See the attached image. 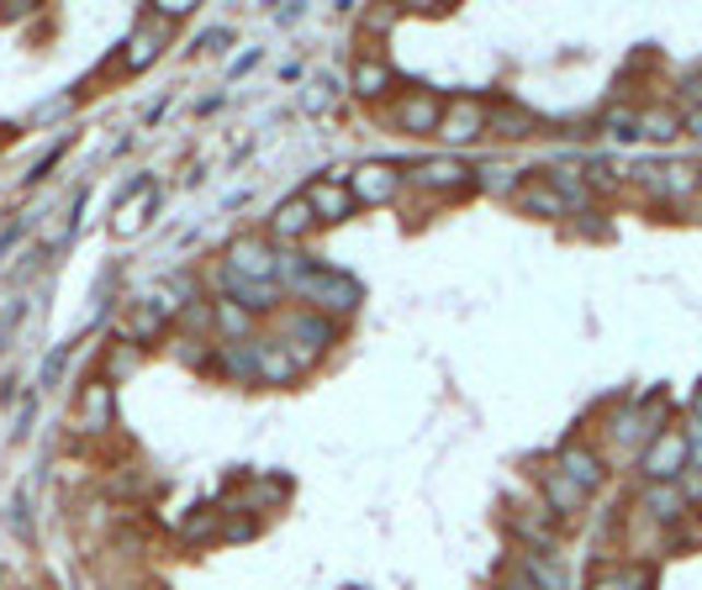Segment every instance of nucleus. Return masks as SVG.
Instances as JSON below:
<instances>
[{
  "label": "nucleus",
  "instance_id": "1",
  "mask_svg": "<svg viewBox=\"0 0 702 590\" xmlns=\"http://www.w3.org/2000/svg\"><path fill=\"white\" fill-rule=\"evenodd\" d=\"M276 285L285 295H296L302 306L323 311V317H354L365 306V285L349 274V269H334L323 259H312L302 248H280V269H276Z\"/></svg>",
  "mask_w": 702,
  "mask_h": 590
},
{
  "label": "nucleus",
  "instance_id": "2",
  "mask_svg": "<svg viewBox=\"0 0 702 590\" xmlns=\"http://www.w3.org/2000/svg\"><path fill=\"white\" fill-rule=\"evenodd\" d=\"M687 464H692V438H687V427H671V422L644 442V453H640L644 485H671V480H681Z\"/></svg>",
  "mask_w": 702,
  "mask_h": 590
},
{
  "label": "nucleus",
  "instance_id": "3",
  "mask_svg": "<svg viewBox=\"0 0 702 590\" xmlns=\"http://www.w3.org/2000/svg\"><path fill=\"white\" fill-rule=\"evenodd\" d=\"M280 338H285V343H291V354L312 369V364L338 343V322L334 317H323V311H312V306H296V311H285V317H280Z\"/></svg>",
  "mask_w": 702,
  "mask_h": 590
},
{
  "label": "nucleus",
  "instance_id": "4",
  "mask_svg": "<svg viewBox=\"0 0 702 590\" xmlns=\"http://www.w3.org/2000/svg\"><path fill=\"white\" fill-rule=\"evenodd\" d=\"M401 190H407V169L391 158H365L349 169V196L354 206H391Z\"/></svg>",
  "mask_w": 702,
  "mask_h": 590
},
{
  "label": "nucleus",
  "instance_id": "5",
  "mask_svg": "<svg viewBox=\"0 0 702 590\" xmlns=\"http://www.w3.org/2000/svg\"><path fill=\"white\" fill-rule=\"evenodd\" d=\"M487 121H491L487 95H455V101H444V117H438L433 138L444 148H470L476 138H487Z\"/></svg>",
  "mask_w": 702,
  "mask_h": 590
},
{
  "label": "nucleus",
  "instance_id": "6",
  "mask_svg": "<svg viewBox=\"0 0 702 590\" xmlns=\"http://www.w3.org/2000/svg\"><path fill=\"white\" fill-rule=\"evenodd\" d=\"M217 269H227V274H238V280H276L280 248L270 243V233H238L222 248V264Z\"/></svg>",
  "mask_w": 702,
  "mask_h": 590
},
{
  "label": "nucleus",
  "instance_id": "7",
  "mask_svg": "<svg viewBox=\"0 0 702 590\" xmlns=\"http://www.w3.org/2000/svg\"><path fill=\"white\" fill-rule=\"evenodd\" d=\"M407 185L433 190V196H465V190H476V164H465L459 153H433L407 169Z\"/></svg>",
  "mask_w": 702,
  "mask_h": 590
},
{
  "label": "nucleus",
  "instance_id": "8",
  "mask_svg": "<svg viewBox=\"0 0 702 590\" xmlns=\"http://www.w3.org/2000/svg\"><path fill=\"white\" fill-rule=\"evenodd\" d=\"M74 427L85 438H106L117 427V385L106 380V375H91V380L80 385V396H74Z\"/></svg>",
  "mask_w": 702,
  "mask_h": 590
},
{
  "label": "nucleus",
  "instance_id": "9",
  "mask_svg": "<svg viewBox=\"0 0 702 590\" xmlns=\"http://www.w3.org/2000/svg\"><path fill=\"white\" fill-rule=\"evenodd\" d=\"M217 295L233 300V306H244L254 322L259 317H280V306H285V291H280L276 280H238L227 269H217Z\"/></svg>",
  "mask_w": 702,
  "mask_h": 590
},
{
  "label": "nucleus",
  "instance_id": "10",
  "mask_svg": "<svg viewBox=\"0 0 702 590\" xmlns=\"http://www.w3.org/2000/svg\"><path fill=\"white\" fill-rule=\"evenodd\" d=\"M169 22H159L153 11H143L138 22H132V32H127L122 43V74H143V69H153V63L164 59V48H169Z\"/></svg>",
  "mask_w": 702,
  "mask_h": 590
},
{
  "label": "nucleus",
  "instance_id": "11",
  "mask_svg": "<svg viewBox=\"0 0 702 590\" xmlns=\"http://www.w3.org/2000/svg\"><path fill=\"white\" fill-rule=\"evenodd\" d=\"M438 117H444V95L438 90H401L391 101V127L407 132V138H433Z\"/></svg>",
  "mask_w": 702,
  "mask_h": 590
},
{
  "label": "nucleus",
  "instance_id": "12",
  "mask_svg": "<svg viewBox=\"0 0 702 590\" xmlns=\"http://www.w3.org/2000/svg\"><path fill=\"white\" fill-rule=\"evenodd\" d=\"M254 364H259V385H276V390H285V385H296L306 375V364L291 354V343L280 332H259L254 338Z\"/></svg>",
  "mask_w": 702,
  "mask_h": 590
},
{
  "label": "nucleus",
  "instance_id": "13",
  "mask_svg": "<svg viewBox=\"0 0 702 590\" xmlns=\"http://www.w3.org/2000/svg\"><path fill=\"white\" fill-rule=\"evenodd\" d=\"M554 470L571 474V480H576L586 496H592V491H602V480H608V464H602V453H597L592 442H581V438H565L560 448H554Z\"/></svg>",
  "mask_w": 702,
  "mask_h": 590
},
{
  "label": "nucleus",
  "instance_id": "14",
  "mask_svg": "<svg viewBox=\"0 0 702 590\" xmlns=\"http://www.w3.org/2000/svg\"><path fill=\"white\" fill-rule=\"evenodd\" d=\"M169 327L175 322L159 311V300H153V295H138V300H127L122 322H117V338H122V343H138V349H153Z\"/></svg>",
  "mask_w": 702,
  "mask_h": 590
},
{
  "label": "nucleus",
  "instance_id": "15",
  "mask_svg": "<svg viewBox=\"0 0 702 590\" xmlns=\"http://www.w3.org/2000/svg\"><path fill=\"white\" fill-rule=\"evenodd\" d=\"M539 132H550V121L539 117V111H528V106H518V101H491L487 138H502V143H528V138H539Z\"/></svg>",
  "mask_w": 702,
  "mask_h": 590
},
{
  "label": "nucleus",
  "instance_id": "16",
  "mask_svg": "<svg viewBox=\"0 0 702 590\" xmlns=\"http://www.w3.org/2000/svg\"><path fill=\"white\" fill-rule=\"evenodd\" d=\"M312 233H317V216H312V206H306V196L302 190L285 196V201L276 206V216H270V243H276V248H302Z\"/></svg>",
  "mask_w": 702,
  "mask_h": 590
},
{
  "label": "nucleus",
  "instance_id": "17",
  "mask_svg": "<svg viewBox=\"0 0 702 590\" xmlns=\"http://www.w3.org/2000/svg\"><path fill=\"white\" fill-rule=\"evenodd\" d=\"M306 196V206H312V216H317V227H338V222H349L354 216V196H349V185H338V179H312L302 190Z\"/></svg>",
  "mask_w": 702,
  "mask_h": 590
},
{
  "label": "nucleus",
  "instance_id": "18",
  "mask_svg": "<svg viewBox=\"0 0 702 590\" xmlns=\"http://www.w3.org/2000/svg\"><path fill=\"white\" fill-rule=\"evenodd\" d=\"M397 90V69L381 59V54H360V59L349 63V95H360V101H386Z\"/></svg>",
  "mask_w": 702,
  "mask_h": 590
},
{
  "label": "nucleus",
  "instance_id": "19",
  "mask_svg": "<svg viewBox=\"0 0 702 590\" xmlns=\"http://www.w3.org/2000/svg\"><path fill=\"white\" fill-rule=\"evenodd\" d=\"M207 375L227 385H259V364H254V343H217Z\"/></svg>",
  "mask_w": 702,
  "mask_h": 590
},
{
  "label": "nucleus",
  "instance_id": "20",
  "mask_svg": "<svg viewBox=\"0 0 702 590\" xmlns=\"http://www.w3.org/2000/svg\"><path fill=\"white\" fill-rule=\"evenodd\" d=\"M539 491H545V511H550V517H576V511H586V491H581L571 474L554 470V464L539 474Z\"/></svg>",
  "mask_w": 702,
  "mask_h": 590
},
{
  "label": "nucleus",
  "instance_id": "21",
  "mask_svg": "<svg viewBox=\"0 0 702 590\" xmlns=\"http://www.w3.org/2000/svg\"><path fill=\"white\" fill-rule=\"evenodd\" d=\"M640 506H644V517L650 522H660V528H676L681 517H687V491L681 485H644L640 491Z\"/></svg>",
  "mask_w": 702,
  "mask_h": 590
},
{
  "label": "nucleus",
  "instance_id": "22",
  "mask_svg": "<svg viewBox=\"0 0 702 590\" xmlns=\"http://www.w3.org/2000/svg\"><path fill=\"white\" fill-rule=\"evenodd\" d=\"M212 338L217 343H254L259 332H254V317H248L244 306H233V300H212Z\"/></svg>",
  "mask_w": 702,
  "mask_h": 590
},
{
  "label": "nucleus",
  "instance_id": "23",
  "mask_svg": "<svg viewBox=\"0 0 702 590\" xmlns=\"http://www.w3.org/2000/svg\"><path fill=\"white\" fill-rule=\"evenodd\" d=\"M650 586H655V569L650 564H602L586 580V590H650Z\"/></svg>",
  "mask_w": 702,
  "mask_h": 590
},
{
  "label": "nucleus",
  "instance_id": "24",
  "mask_svg": "<svg viewBox=\"0 0 702 590\" xmlns=\"http://www.w3.org/2000/svg\"><path fill=\"white\" fill-rule=\"evenodd\" d=\"M518 206L528 211V216H576V211H571V201H565V196L554 190V185H545L539 175H534V179H523Z\"/></svg>",
  "mask_w": 702,
  "mask_h": 590
},
{
  "label": "nucleus",
  "instance_id": "25",
  "mask_svg": "<svg viewBox=\"0 0 702 590\" xmlns=\"http://www.w3.org/2000/svg\"><path fill=\"white\" fill-rule=\"evenodd\" d=\"M153 211H159V185H149V190H138L132 201H122V206H117V216H112V233H117V237L143 233Z\"/></svg>",
  "mask_w": 702,
  "mask_h": 590
},
{
  "label": "nucleus",
  "instance_id": "26",
  "mask_svg": "<svg viewBox=\"0 0 702 590\" xmlns=\"http://www.w3.org/2000/svg\"><path fill=\"white\" fill-rule=\"evenodd\" d=\"M539 517H545V511H539ZM539 517L513 511V517H507V528H513V538L528 543V554H560V532H554L550 522H539Z\"/></svg>",
  "mask_w": 702,
  "mask_h": 590
},
{
  "label": "nucleus",
  "instance_id": "27",
  "mask_svg": "<svg viewBox=\"0 0 702 590\" xmlns=\"http://www.w3.org/2000/svg\"><path fill=\"white\" fill-rule=\"evenodd\" d=\"M143 358H149V349H138V343H122V338H112V349H106V358H101V375L117 385V380H127V375H138V369H143Z\"/></svg>",
  "mask_w": 702,
  "mask_h": 590
},
{
  "label": "nucleus",
  "instance_id": "28",
  "mask_svg": "<svg viewBox=\"0 0 702 590\" xmlns=\"http://www.w3.org/2000/svg\"><path fill=\"white\" fill-rule=\"evenodd\" d=\"M476 190L518 201V190H523V169H513V164H481V169H476Z\"/></svg>",
  "mask_w": 702,
  "mask_h": 590
},
{
  "label": "nucleus",
  "instance_id": "29",
  "mask_svg": "<svg viewBox=\"0 0 702 590\" xmlns=\"http://www.w3.org/2000/svg\"><path fill=\"white\" fill-rule=\"evenodd\" d=\"M640 138H650V143H671V138H681V111H671V106H644Z\"/></svg>",
  "mask_w": 702,
  "mask_h": 590
},
{
  "label": "nucleus",
  "instance_id": "30",
  "mask_svg": "<svg viewBox=\"0 0 702 590\" xmlns=\"http://www.w3.org/2000/svg\"><path fill=\"white\" fill-rule=\"evenodd\" d=\"M518 569L539 590H565V569H560V559H554V554H523Z\"/></svg>",
  "mask_w": 702,
  "mask_h": 590
},
{
  "label": "nucleus",
  "instance_id": "31",
  "mask_svg": "<svg viewBox=\"0 0 702 590\" xmlns=\"http://www.w3.org/2000/svg\"><path fill=\"white\" fill-rule=\"evenodd\" d=\"M69 354H74V343H54V349L43 354V364H37V396H43V390H54V385L63 380V369H69Z\"/></svg>",
  "mask_w": 702,
  "mask_h": 590
},
{
  "label": "nucleus",
  "instance_id": "32",
  "mask_svg": "<svg viewBox=\"0 0 702 590\" xmlns=\"http://www.w3.org/2000/svg\"><path fill=\"white\" fill-rule=\"evenodd\" d=\"M334 95H338L334 74H317V80H306V90H302V111H306V117H323V111H334Z\"/></svg>",
  "mask_w": 702,
  "mask_h": 590
},
{
  "label": "nucleus",
  "instance_id": "33",
  "mask_svg": "<svg viewBox=\"0 0 702 590\" xmlns=\"http://www.w3.org/2000/svg\"><path fill=\"white\" fill-rule=\"evenodd\" d=\"M5 522H11V532H16L22 543H32V538H37V528H32V491H27V485L11 496V517H5Z\"/></svg>",
  "mask_w": 702,
  "mask_h": 590
},
{
  "label": "nucleus",
  "instance_id": "34",
  "mask_svg": "<svg viewBox=\"0 0 702 590\" xmlns=\"http://www.w3.org/2000/svg\"><path fill=\"white\" fill-rule=\"evenodd\" d=\"M222 517H227V511H212V506H207V511H196V517H190V522H185V543H201V538H222Z\"/></svg>",
  "mask_w": 702,
  "mask_h": 590
},
{
  "label": "nucleus",
  "instance_id": "35",
  "mask_svg": "<svg viewBox=\"0 0 702 590\" xmlns=\"http://www.w3.org/2000/svg\"><path fill=\"white\" fill-rule=\"evenodd\" d=\"M22 317H27V300H5V311H0V354L11 349V338H16Z\"/></svg>",
  "mask_w": 702,
  "mask_h": 590
},
{
  "label": "nucleus",
  "instance_id": "36",
  "mask_svg": "<svg viewBox=\"0 0 702 590\" xmlns=\"http://www.w3.org/2000/svg\"><path fill=\"white\" fill-rule=\"evenodd\" d=\"M149 11L159 16V22L175 27V22H185V16H196V0H164V5H149Z\"/></svg>",
  "mask_w": 702,
  "mask_h": 590
},
{
  "label": "nucleus",
  "instance_id": "37",
  "mask_svg": "<svg viewBox=\"0 0 702 590\" xmlns=\"http://www.w3.org/2000/svg\"><path fill=\"white\" fill-rule=\"evenodd\" d=\"M285 491H291V485H285V480H265V485H259V491H248V506H276L280 496H285Z\"/></svg>",
  "mask_w": 702,
  "mask_h": 590
},
{
  "label": "nucleus",
  "instance_id": "38",
  "mask_svg": "<svg viewBox=\"0 0 702 590\" xmlns=\"http://www.w3.org/2000/svg\"><path fill=\"white\" fill-rule=\"evenodd\" d=\"M63 148H69V143H54V148H48V153H43V158H37V164H32L27 185H37V179H48V175H54V164H59V158H63Z\"/></svg>",
  "mask_w": 702,
  "mask_h": 590
},
{
  "label": "nucleus",
  "instance_id": "39",
  "mask_svg": "<svg viewBox=\"0 0 702 590\" xmlns=\"http://www.w3.org/2000/svg\"><path fill=\"white\" fill-rule=\"evenodd\" d=\"M227 43H233V32L227 27H207L201 37H196V48H201V54H222Z\"/></svg>",
  "mask_w": 702,
  "mask_h": 590
},
{
  "label": "nucleus",
  "instance_id": "40",
  "mask_svg": "<svg viewBox=\"0 0 702 590\" xmlns=\"http://www.w3.org/2000/svg\"><path fill=\"white\" fill-rule=\"evenodd\" d=\"M32 416H37V396H27V401L16 406V427H11V438H16V442L32 433Z\"/></svg>",
  "mask_w": 702,
  "mask_h": 590
},
{
  "label": "nucleus",
  "instance_id": "41",
  "mask_svg": "<svg viewBox=\"0 0 702 590\" xmlns=\"http://www.w3.org/2000/svg\"><path fill=\"white\" fill-rule=\"evenodd\" d=\"M244 538H254V522H244V517H222V543H244Z\"/></svg>",
  "mask_w": 702,
  "mask_h": 590
},
{
  "label": "nucleus",
  "instance_id": "42",
  "mask_svg": "<svg viewBox=\"0 0 702 590\" xmlns=\"http://www.w3.org/2000/svg\"><path fill=\"white\" fill-rule=\"evenodd\" d=\"M259 63H265V54H259V48H248V54H238V59H233V69H227V80H244L248 69H259Z\"/></svg>",
  "mask_w": 702,
  "mask_h": 590
},
{
  "label": "nucleus",
  "instance_id": "43",
  "mask_svg": "<svg viewBox=\"0 0 702 590\" xmlns=\"http://www.w3.org/2000/svg\"><path fill=\"white\" fill-rule=\"evenodd\" d=\"M496 590H539V586H534V580H528V575H523L518 564H513V569H507V575H502V580H496Z\"/></svg>",
  "mask_w": 702,
  "mask_h": 590
},
{
  "label": "nucleus",
  "instance_id": "44",
  "mask_svg": "<svg viewBox=\"0 0 702 590\" xmlns=\"http://www.w3.org/2000/svg\"><path fill=\"white\" fill-rule=\"evenodd\" d=\"M22 233H27V222H22V216H16V222H11V227H5V233H0V259H5V253H11V248H16V243H22Z\"/></svg>",
  "mask_w": 702,
  "mask_h": 590
},
{
  "label": "nucleus",
  "instance_id": "45",
  "mask_svg": "<svg viewBox=\"0 0 702 590\" xmlns=\"http://www.w3.org/2000/svg\"><path fill=\"white\" fill-rule=\"evenodd\" d=\"M586 175H592V185H597V190H612V185H618V179H612V164H602V158H597Z\"/></svg>",
  "mask_w": 702,
  "mask_h": 590
},
{
  "label": "nucleus",
  "instance_id": "46",
  "mask_svg": "<svg viewBox=\"0 0 702 590\" xmlns=\"http://www.w3.org/2000/svg\"><path fill=\"white\" fill-rule=\"evenodd\" d=\"M302 16H306V5H302V0H291V5H280V11H276V22H280V27H296Z\"/></svg>",
  "mask_w": 702,
  "mask_h": 590
},
{
  "label": "nucleus",
  "instance_id": "47",
  "mask_svg": "<svg viewBox=\"0 0 702 590\" xmlns=\"http://www.w3.org/2000/svg\"><path fill=\"white\" fill-rule=\"evenodd\" d=\"M27 11H32V0H5V5H0V22H22Z\"/></svg>",
  "mask_w": 702,
  "mask_h": 590
},
{
  "label": "nucleus",
  "instance_id": "48",
  "mask_svg": "<svg viewBox=\"0 0 702 590\" xmlns=\"http://www.w3.org/2000/svg\"><path fill=\"white\" fill-rule=\"evenodd\" d=\"M681 132H692V138H702V106H692V111H681Z\"/></svg>",
  "mask_w": 702,
  "mask_h": 590
},
{
  "label": "nucleus",
  "instance_id": "49",
  "mask_svg": "<svg viewBox=\"0 0 702 590\" xmlns=\"http://www.w3.org/2000/svg\"><path fill=\"white\" fill-rule=\"evenodd\" d=\"M692 427H702V385H698V396H692Z\"/></svg>",
  "mask_w": 702,
  "mask_h": 590
},
{
  "label": "nucleus",
  "instance_id": "50",
  "mask_svg": "<svg viewBox=\"0 0 702 590\" xmlns=\"http://www.w3.org/2000/svg\"><path fill=\"white\" fill-rule=\"evenodd\" d=\"M698 543H702V522H698Z\"/></svg>",
  "mask_w": 702,
  "mask_h": 590
},
{
  "label": "nucleus",
  "instance_id": "51",
  "mask_svg": "<svg viewBox=\"0 0 702 590\" xmlns=\"http://www.w3.org/2000/svg\"><path fill=\"white\" fill-rule=\"evenodd\" d=\"M0 311H5V300H0Z\"/></svg>",
  "mask_w": 702,
  "mask_h": 590
}]
</instances>
